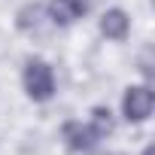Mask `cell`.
<instances>
[{"label": "cell", "mask_w": 155, "mask_h": 155, "mask_svg": "<svg viewBox=\"0 0 155 155\" xmlns=\"http://www.w3.org/2000/svg\"><path fill=\"white\" fill-rule=\"evenodd\" d=\"M25 91L34 101H49L55 94V73H52V67L46 61H40V58L28 61V67H25Z\"/></svg>", "instance_id": "1"}, {"label": "cell", "mask_w": 155, "mask_h": 155, "mask_svg": "<svg viewBox=\"0 0 155 155\" xmlns=\"http://www.w3.org/2000/svg\"><path fill=\"white\" fill-rule=\"evenodd\" d=\"M152 107H155V94L152 88L146 85H131L125 91V101H122V113L128 122H146L152 116Z\"/></svg>", "instance_id": "2"}, {"label": "cell", "mask_w": 155, "mask_h": 155, "mask_svg": "<svg viewBox=\"0 0 155 155\" xmlns=\"http://www.w3.org/2000/svg\"><path fill=\"white\" fill-rule=\"evenodd\" d=\"M97 140L101 137L91 131V125H82V122H67L64 125V143L73 152H88V149H94Z\"/></svg>", "instance_id": "3"}, {"label": "cell", "mask_w": 155, "mask_h": 155, "mask_svg": "<svg viewBox=\"0 0 155 155\" xmlns=\"http://www.w3.org/2000/svg\"><path fill=\"white\" fill-rule=\"evenodd\" d=\"M88 12V0H52L49 3V18L55 25H73Z\"/></svg>", "instance_id": "4"}, {"label": "cell", "mask_w": 155, "mask_h": 155, "mask_svg": "<svg viewBox=\"0 0 155 155\" xmlns=\"http://www.w3.org/2000/svg\"><path fill=\"white\" fill-rule=\"evenodd\" d=\"M128 31H131V18H128L122 9H110V12H104V18H101V34H104L107 40L122 43V40L128 37Z\"/></svg>", "instance_id": "5"}, {"label": "cell", "mask_w": 155, "mask_h": 155, "mask_svg": "<svg viewBox=\"0 0 155 155\" xmlns=\"http://www.w3.org/2000/svg\"><path fill=\"white\" fill-rule=\"evenodd\" d=\"M91 131L97 134V137H107L110 131H113V116H110V110H104V107H94L91 110Z\"/></svg>", "instance_id": "6"}, {"label": "cell", "mask_w": 155, "mask_h": 155, "mask_svg": "<svg viewBox=\"0 0 155 155\" xmlns=\"http://www.w3.org/2000/svg\"><path fill=\"white\" fill-rule=\"evenodd\" d=\"M40 18H43V6H37V3L34 6H25L18 12V28L28 31V34L31 31H40Z\"/></svg>", "instance_id": "7"}, {"label": "cell", "mask_w": 155, "mask_h": 155, "mask_svg": "<svg viewBox=\"0 0 155 155\" xmlns=\"http://www.w3.org/2000/svg\"><path fill=\"white\" fill-rule=\"evenodd\" d=\"M143 155H155V149H152V146H146V149H143Z\"/></svg>", "instance_id": "8"}]
</instances>
